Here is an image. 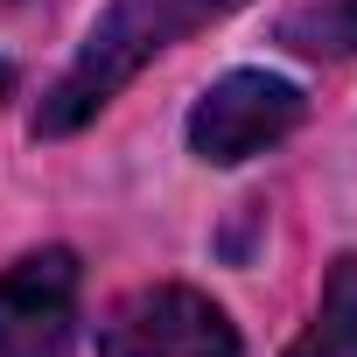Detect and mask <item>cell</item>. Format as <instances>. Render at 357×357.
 Masks as SVG:
<instances>
[{"label":"cell","mask_w":357,"mask_h":357,"mask_svg":"<svg viewBox=\"0 0 357 357\" xmlns=\"http://www.w3.org/2000/svg\"><path fill=\"white\" fill-rule=\"evenodd\" d=\"M98 357H238V329L197 287H133L105 308Z\"/></svg>","instance_id":"2"},{"label":"cell","mask_w":357,"mask_h":357,"mask_svg":"<svg viewBox=\"0 0 357 357\" xmlns=\"http://www.w3.org/2000/svg\"><path fill=\"white\" fill-rule=\"evenodd\" d=\"M301 84H287V77H273V70H231V77H218L197 105H190V154L197 161H218V168H231V161H252V154H266L280 133H294L301 126Z\"/></svg>","instance_id":"3"},{"label":"cell","mask_w":357,"mask_h":357,"mask_svg":"<svg viewBox=\"0 0 357 357\" xmlns=\"http://www.w3.org/2000/svg\"><path fill=\"white\" fill-rule=\"evenodd\" d=\"M245 0H112L98 15V29L84 36L77 63L56 77V91L36 112V133H77L84 119H98L168 43H183L225 15H238Z\"/></svg>","instance_id":"1"},{"label":"cell","mask_w":357,"mask_h":357,"mask_svg":"<svg viewBox=\"0 0 357 357\" xmlns=\"http://www.w3.org/2000/svg\"><path fill=\"white\" fill-rule=\"evenodd\" d=\"M287 357H357V252H343L329 266L315 322L287 343Z\"/></svg>","instance_id":"5"},{"label":"cell","mask_w":357,"mask_h":357,"mask_svg":"<svg viewBox=\"0 0 357 357\" xmlns=\"http://www.w3.org/2000/svg\"><path fill=\"white\" fill-rule=\"evenodd\" d=\"M77 336V252L43 245L0 273V357H70Z\"/></svg>","instance_id":"4"},{"label":"cell","mask_w":357,"mask_h":357,"mask_svg":"<svg viewBox=\"0 0 357 357\" xmlns=\"http://www.w3.org/2000/svg\"><path fill=\"white\" fill-rule=\"evenodd\" d=\"M294 56H357V0H308L273 29Z\"/></svg>","instance_id":"6"},{"label":"cell","mask_w":357,"mask_h":357,"mask_svg":"<svg viewBox=\"0 0 357 357\" xmlns=\"http://www.w3.org/2000/svg\"><path fill=\"white\" fill-rule=\"evenodd\" d=\"M8 91H15V70H8V63H0V98H8Z\"/></svg>","instance_id":"7"}]
</instances>
